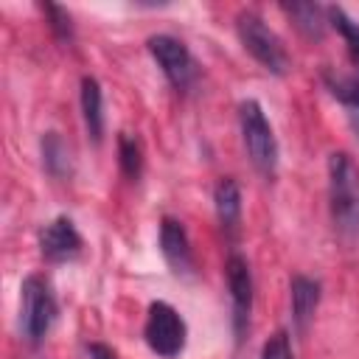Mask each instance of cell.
Masks as SVG:
<instances>
[{
    "instance_id": "15",
    "label": "cell",
    "mask_w": 359,
    "mask_h": 359,
    "mask_svg": "<svg viewBox=\"0 0 359 359\" xmlns=\"http://www.w3.org/2000/svg\"><path fill=\"white\" fill-rule=\"evenodd\" d=\"M42 163H45V171L56 180H67L73 174V163H70V149L67 143L62 140L59 132H45L42 135Z\"/></svg>"
},
{
    "instance_id": "18",
    "label": "cell",
    "mask_w": 359,
    "mask_h": 359,
    "mask_svg": "<svg viewBox=\"0 0 359 359\" xmlns=\"http://www.w3.org/2000/svg\"><path fill=\"white\" fill-rule=\"evenodd\" d=\"M42 11L48 14V25H50V31L56 34V39H59V42H70V39H73L70 14H67L62 6H56V3H45Z\"/></svg>"
},
{
    "instance_id": "13",
    "label": "cell",
    "mask_w": 359,
    "mask_h": 359,
    "mask_svg": "<svg viewBox=\"0 0 359 359\" xmlns=\"http://www.w3.org/2000/svg\"><path fill=\"white\" fill-rule=\"evenodd\" d=\"M323 79H325V87L331 90V95L345 107L348 123H351L353 135L359 137V79L342 76V73H331V70H325Z\"/></svg>"
},
{
    "instance_id": "14",
    "label": "cell",
    "mask_w": 359,
    "mask_h": 359,
    "mask_svg": "<svg viewBox=\"0 0 359 359\" xmlns=\"http://www.w3.org/2000/svg\"><path fill=\"white\" fill-rule=\"evenodd\" d=\"M283 11L292 17L294 28L309 39H323L328 25V8L317 3H283Z\"/></svg>"
},
{
    "instance_id": "10",
    "label": "cell",
    "mask_w": 359,
    "mask_h": 359,
    "mask_svg": "<svg viewBox=\"0 0 359 359\" xmlns=\"http://www.w3.org/2000/svg\"><path fill=\"white\" fill-rule=\"evenodd\" d=\"M213 208L224 238L236 241L241 230V188L233 177H222L213 188Z\"/></svg>"
},
{
    "instance_id": "11",
    "label": "cell",
    "mask_w": 359,
    "mask_h": 359,
    "mask_svg": "<svg viewBox=\"0 0 359 359\" xmlns=\"http://www.w3.org/2000/svg\"><path fill=\"white\" fill-rule=\"evenodd\" d=\"M289 297H292V320L297 331H306L317 306H320V283L306 275H294L289 280Z\"/></svg>"
},
{
    "instance_id": "9",
    "label": "cell",
    "mask_w": 359,
    "mask_h": 359,
    "mask_svg": "<svg viewBox=\"0 0 359 359\" xmlns=\"http://www.w3.org/2000/svg\"><path fill=\"white\" fill-rule=\"evenodd\" d=\"M160 252L165 258V264L177 272V275H188L194 269V255H191V241L188 233L182 227V222L165 216L160 222Z\"/></svg>"
},
{
    "instance_id": "1",
    "label": "cell",
    "mask_w": 359,
    "mask_h": 359,
    "mask_svg": "<svg viewBox=\"0 0 359 359\" xmlns=\"http://www.w3.org/2000/svg\"><path fill=\"white\" fill-rule=\"evenodd\" d=\"M328 208L337 233L345 238L359 236V165L348 151L328 157Z\"/></svg>"
},
{
    "instance_id": "17",
    "label": "cell",
    "mask_w": 359,
    "mask_h": 359,
    "mask_svg": "<svg viewBox=\"0 0 359 359\" xmlns=\"http://www.w3.org/2000/svg\"><path fill=\"white\" fill-rule=\"evenodd\" d=\"M328 22L342 34V39L348 45V53H351L353 65L359 67V22L353 17H348L345 8H339V6H331L328 8Z\"/></svg>"
},
{
    "instance_id": "6",
    "label": "cell",
    "mask_w": 359,
    "mask_h": 359,
    "mask_svg": "<svg viewBox=\"0 0 359 359\" xmlns=\"http://www.w3.org/2000/svg\"><path fill=\"white\" fill-rule=\"evenodd\" d=\"M146 45H149V53L154 56V62L160 65L163 76L168 79V84L177 93H188L196 84L199 67H196L191 50L185 48V42H180L177 36H168V34H154V36H149Z\"/></svg>"
},
{
    "instance_id": "19",
    "label": "cell",
    "mask_w": 359,
    "mask_h": 359,
    "mask_svg": "<svg viewBox=\"0 0 359 359\" xmlns=\"http://www.w3.org/2000/svg\"><path fill=\"white\" fill-rule=\"evenodd\" d=\"M261 359H294L289 334H286V331L272 334V337L264 342V348H261Z\"/></svg>"
},
{
    "instance_id": "16",
    "label": "cell",
    "mask_w": 359,
    "mask_h": 359,
    "mask_svg": "<svg viewBox=\"0 0 359 359\" xmlns=\"http://www.w3.org/2000/svg\"><path fill=\"white\" fill-rule=\"evenodd\" d=\"M118 163L129 180H137L143 174V151H140L137 137H132L126 132L118 135Z\"/></svg>"
},
{
    "instance_id": "12",
    "label": "cell",
    "mask_w": 359,
    "mask_h": 359,
    "mask_svg": "<svg viewBox=\"0 0 359 359\" xmlns=\"http://www.w3.org/2000/svg\"><path fill=\"white\" fill-rule=\"evenodd\" d=\"M81 118H84V129H87L90 140L101 143V137H104V95H101V84L93 76L81 79Z\"/></svg>"
},
{
    "instance_id": "4",
    "label": "cell",
    "mask_w": 359,
    "mask_h": 359,
    "mask_svg": "<svg viewBox=\"0 0 359 359\" xmlns=\"http://www.w3.org/2000/svg\"><path fill=\"white\" fill-rule=\"evenodd\" d=\"M20 325H22V337L36 345L45 339V334L50 331L53 320H56V300L50 292V283L42 275H28L20 286Z\"/></svg>"
},
{
    "instance_id": "3",
    "label": "cell",
    "mask_w": 359,
    "mask_h": 359,
    "mask_svg": "<svg viewBox=\"0 0 359 359\" xmlns=\"http://www.w3.org/2000/svg\"><path fill=\"white\" fill-rule=\"evenodd\" d=\"M236 31H238V39L241 45L247 48V53L269 73L275 76H283L289 73L292 67V59H289V50L283 48L280 36L255 14V11H241L236 17Z\"/></svg>"
},
{
    "instance_id": "5",
    "label": "cell",
    "mask_w": 359,
    "mask_h": 359,
    "mask_svg": "<svg viewBox=\"0 0 359 359\" xmlns=\"http://www.w3.org/2000/svg\"><path fill=\"white\" fill-rule=\"evenodd\" d=\"M143 337H146V345L160 359H174L185 348L188 328H185V320L180 317V311L174 306H168L165 300H154L146 311Z\"/></svg>"
},
{
    "instance_id": "7",
    "label": "cell",
    "mask_w": 359,
    "mask_h": 359,
    "mask_svg": "<svg viewBox=\"0 0 359 359\" xmlns=\"http://www.w3.org/2000/svg\"><path fill=\"white\" fill-rule=\"evenodd\" d=\"M224 275H227V289H230V303H233V331L241 339L247 334L250 325V314H252V272L244 255L233 252L224 264Z\"/></svg>"
},
{
    "instance_id": "8",
    "label": "cell",
    "mask_w": 359,
    "mask_h": 359,
    "mask_svg": "<svg viewBox=\"0 0 359 359\" xmlns=\"http://www.w3.org/2000/svg\"><path fill=\"white\" fill-rule=\"evenodd\" d=\"M39 252L45 261L50 264H62V261H73L81 252V236L73 224V219L67 216H56L53 222H48L39 230Z\"/></svg>"
},
{
    "instance_id": "2",
    "label": "cell",
    "mask_w": 359,
    "mask_h": 359,
    "mask_svg": "<svg viewBox=\"0 0 359 359\" xmlns=\"http://www.w3.org/2000/svg\"><path fill=\"white\" fill-rule=\"evenodd\" d=\"M238 126L250 163L255 165L258 174L272 177L278 168V140L258 101L247 98L238 104Z\"/></svg>"
},
{
    "instance_id": "20",
    "label": "cell",
    "mask_w": 359,
    "mask_h": 359,
    "mask_svg": "<svg viewBox=\"0 0 359 359\" xmlns=\"http://www.w3.org/2000/svg\"><path fill=\"white\" fill-rule=\"evenodd\" d=\"M90 359H118V356H115V351H112L109 345L93 342V345H90Z\"/></svg>"
}]
</instances>
